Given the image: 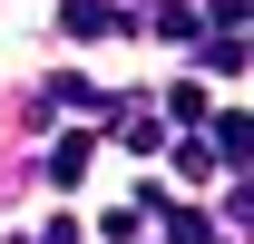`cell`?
Here are the masks:
<instances>
[{"label": "cell", "instance_id": "4", "mask_svg": "<svg viewBox=\"0 0 254 244\" xmlns=\"http://www.w3.org/2000/svg\"><path fill=\"white\" fill-rule=\"evenodd\" d=\"M88 156H98V137H59V147H49V176L78 185V176H88Z\"/></svg>", "mask_w": 254, "mask_h": 244}, {"label": "cell", "instance_id": "3", "mask_svg": "<svg viewBox=\"0 0 254 244\" xmlns=\"http://www.w3.org/2000/svg\"><path fill=\"white\" fill-rule=\"evenodd\" d=\"M157 118H166V127H205L215 108H205V88H195V78H176V88L157 98Z\"/></svg>", "mask_w": 254, "mask_h": 244}, {"label": "cell", "instance_id": "2", "mask_svg": "<svg viewBox=\"0 0 254 244\" xmlns=\"http://www.w3.org/2000/svg\"><path fill=\"white\" fill-rule=\"evenodd\" d=\"M186 49H195L205 68H215V78H235V68H245V39H235V30H195Z\"/></svg>", "mask_w": 254, "mask_h": 244}, {"label": "cell", "instance_id": "5", "mask_svg": "<svg viewBox=\"0 0 254 244\" xmlns=\"http://www.w3.org/2000/svg\"><path fill=\"white\" fill-rule=\"evenodd\" d=\"M245 10H254V0H205V30H235Z\"/></svg>", "mask_w": 254, "mask_h": 244}, {"label": "cell", "instance_id": "6", "mask_svg": "<svg viewBox=\"0 0 254 244\" xmlns=\"http://www.w3.org/2000/svg\"><path fill=\"white\" fill-rule=\"evenodd\" d=\"M30 244H78V225H68V215H49V225H39Z\"/></svg>", "mask_w": 254, "mask_h": 244}, {"label": "cell", "instance_id": "1", "mask_svg": "<svg viewBox=\"0 0 254 244\" xmlns=\"http://www.w3.org/2000/svg\"><path fill=\"white\" fill-rule=\"evenodd\" d=\"M108 127H118V137H127L137 156H147V147L166 137V118H157V108H137V98H118V118H108Z\"/></svg>", "mask_w": 254, "mask_h": 244}]
</instances>
